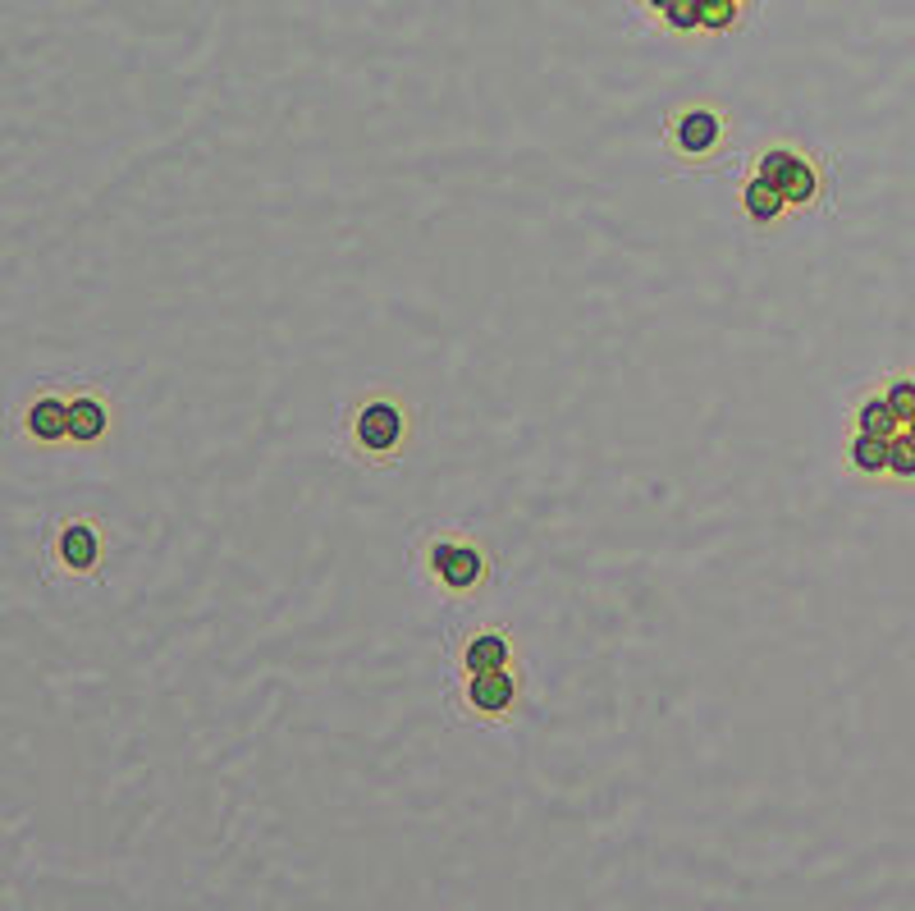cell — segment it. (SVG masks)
<instances>
[{"instance_id":"9c48e42d","label":"cell","mask_w":915,"mask_h":911,"mask_svg":"<svg viewBox=\"0 0 915 911\" xmlns=\"http://www.w3.org/2000/svg\"><path fill=\"white\" fill-rule=\"evenodd\" d=\"M60 554H65L69 568H92V559H97V536H92V527H69V532L60 536Z\"/></svg>"},{"instance_id":"5b68a950","label":"cell","mask_w":915,"mask_h":911,"mask_svg":"<svg viewBox=\"0 0 915 911\" xmlns=\"http://www.w3.org/2000/svg\"><path fill=\"white\" fill-rule=\"evenodd\" d=\"M28 431H33L37 440H60V435H69V403L37 399L33 413H28Z\"/></svg>"},{"instance_id":"4fadbf2b","label":"cell","mask_w":915,"mask_h":911,"mask_svg":"<svg viewBox=\"0 0 915 911\" xmlns=\"http://www.w3.org/2000/svg\"><path fill=\"white\" fill-rule=\"evenodd\" d=\"M888 467H893L897 477H915V440H911V431L897 435V440H888Z\"/></svg>"},{"instance_id":"7c38bea8","label":"cell","mask_w":915,"mask_h":911,"mask_svg":"<svg viewBox=\"0 0 915 911\" xmlns=\"http://www.w3.org/2000/svg\"><path fill=\"white\" fill-rule=\"evenodd\" d=\"M897 422H902V417L893 413V408H888V399H870L861 408V431H870V435H883V440H893L897 435Z\"/></svg>"},{"instance_id":"30bf717a","label":"cell","mask_w":915,"mask_h":911,"mask_svg":"<svg viewBox=\"0 0 915 911\" xmlns=\"http://www.w3.org/2000/svg\"><path fill=\"white\" fill-rule=\"evenodd\" d=\"M504 660H508V646H504V637H476L472 646H467V669L472 673H485V669H504Z\"/></svg>"},{"instance_id":"277c9868","label":"cell","mask_w":915,"mask_h":911,"mask_svg":"<svg viewBox=\"0 0 915 911\" xmlns=\"http://www.w3.org/2000/svg\"><path fill=\"white\" fill-rule=\"evenodd\" d=\"M714 142H719V120H714L710 110H691V115H682L678 120V147L691 156L710 152Z\"/></svg>"},{"instance_id":"8992f818","label":"cell","mask_w":915,"mask_h":911,"mask_svg":"<svg viewBox=\"0 0 915 911\" xmlns=\"http://www.w3.org/2000/svg\"><path fill=\"white\" fill-rule=\"evenodd\" d=\"M783 207H787L783 188L769 184L765 174H755L751 184H746V211H751V220H774Z\"/></svg>"},{"instance_id":"3957f363","label":"cell","mask_w":915,"mask_h":911,"mask_svg":"<svg viewBox=\"0 0 915 911\" xmlns=\"http://www.w3.org/2000/svg\"><path fill=\"white\" fill-rule=\"evenodd\" d=\"M435 573L449 586H472L481 577V554L467 545H435Z\"/></svg>"},{"instance_id":"6da1fadb","label":"cell","mask_w":915,"mask_h":911,"mask_svg":"<svg viewBox=\"0 0 915 911\" xmlns=\"http://www.w3.org/2000/svg\"><path fill=\"white\" fill-rule=\"evenodd\" d=\"M399 431H403V417L394 403H371V408H362V417H357V440H362L366 449H394L399 445Z\"/></svg>"},{"instance_id":"8fae6325","label":"cell","mask_w":915,"mask_h":911,"mask_svg":"<svg viewBox=\"0 0 915 911\" xmlns=\"http://www.w3.org/2000/svg\"><path fill=\"white\" fill-rule=\"evenodd\" d=\"M851 463L861 467V472H883V467H888V440L861 431L856 435V445H851Z\"/></svg>"},{"instance_id":"5bb4252c","label":"cell","mask_w":915,"mask_h":911,"mask_svg":"<svg viewBox=\"0 0 915 911\" xmlns=\"http://www.w3.org/2000/svg\"><path fill=\"white\" fill-rule=\"evenodd\" d=\"M883 399H888V408H893L902 422H915V385H911V380H897V385L883 394Z\"/></svg>"},{"instance_id":"9a60e30c","label":"cell","mask_w":915,"mask_h":911,"mask_svg":"<svg viewBox=\"0 0 915 911\" xmlns=\"http://www.w3.org/2000/svg\"><path fill=\"white\" fill-rule=\"evenodd\" d=\"M700 5H705V0H673L664 10V19L673 23V28H700Z\"/></svg>"},{"instance_id":"7a4b0ae2","label":"cell","mask_w":915,"mask_h":911,"mask_svg":"<svg viewBox=\"0 0 915 911\" xmlns=\"http://www.w3.org/2000/svg\"><path fill=\"white\" fill-rule=\"evenodd\" d=\"M467 696H472L476 710H485V715H499V710H508V701H513V678H508L504 669L472 673V687H467Z\"/></svg>"},{"instance_id":"2e32d148","label":"cell","mask_w":915,"mask_h":911,"mask_svg":"<svg viewBox=\"0 0 915 911\" xmlns=\"http://www.w3.org/2000/svg\"><path fill=\"white\" fill-rule=\"evenodd\" d=\"M732 14H737L732 0H705V5H700V23H705V28H728Z\"/></svg>"},{"instance_id":"d6986e66","label":"cell","mask_w":915,"mask_h":911,"mask_svg":"<svg viewBox=\"0 0 915 911\" xmlns=\"http://www.w3.org/2000/svg\"><path fill=\"white\" fill-rule=\"evenodd\" d=\"M911 440H915V422H911Z\"/></svg>"},{"instance_id":"ac0fdd59","label":"cell","mask_w":915,"mask_h":911,"mask_svg":"<svg viewBox=\"0 0 915 911\" xmlns=\"http://www.w3.org/2000/svg\"><path fill=\"white\" fill-rule=\"evenodd\" d=\"M650 5H659V10H668V5H673V0H650Z\"/></svg>"},{"instance_id":"ba28073f","label":"cell","mask_w":915,"mask_h":911,"mask_svg":"<svg viewBox=\"0 0 915 911\" xmlns=\"http://www.w3.org/2000/svg\"><path fill=\"white\" fill-rule=\"evenodd\" d=\"M815 184H819L815 170H810L801 156H792V161H787V170L778 174V188H783L787 202H810V197H815Z\"/></svg>"},{"instance_id":"e0dca14e","label":"cell","mask_w":915,"mask_h":911,"mask_svg":"<svg viewBox=\"0 0 915 911\" xmlns=\"http://www.w3.org/2000/svg\"><path fill=\"white\" fill-rule=\"evenodd\" d=\"M787 161H792V156H787V152H769L765 161H760V174H765L769 184H778V174L787 170Z\"/></svg>"},{"instance_id":"52a82bcc","label":"cell","mask_w":915,"mask_h":911,"mask_svg":"<svg viewBox=\"0 0 915 911\" xmlns=\"http://www.w3.org/2000/svg\"><path fill=\"white\" fill-rule=\"evenodd\" d=\"M106 431V408L97 399H74L69 403V435L74 440H97Z\"/></svg>"}]
</instances>
